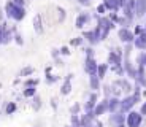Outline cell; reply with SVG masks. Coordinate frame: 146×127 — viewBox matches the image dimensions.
<instances>
[{
  "mask_svg": "<svg viewBox=\"0 0 146 127\" xmlns=\"http://www.w3.org/2000/svg\"><path fill=\"white\" fill-rule=\"evenodd\" d=\"M7 16L8 18H13L15 21H21L26 16V11H24L22 7L16 5L15 2H7Z\"/></svg>",
  "mask_w": 146,
  "mask_h": 127,
  "instance_id": "1",
  "label": "cell"
},
{
  "mask_svg": "<svg viewBox=\"0 0 146 127\" xmlns=\"http://www.w3.org/2000/svg\"><path fill=\"white\" fill-rule=\"evenodd\" d=\"M141 121H143V114L141 113H137V111H130L125 118V124L127 127H140L141 126Z\"/></svg>",
  "mask_w": 146,
  "mask_h": 127,
  "instance_id": "2",
  "label": "cell"
},
{
  "mask_svg": "<svg viewBox=\"0 0 146 127\" xmlns=\"http://www.w3.org/2000/svg\"><path fill=\"white\" fill-rule=\"evenodd\" d=\"M84 70H86V73H89V75H97V72H99V65L95 64L94 57H88L86 59V62H84Z\"/></svg>",
  "mask_w": 146,
  "mask_h": 127,
  "instance_id": "3",
  "label": "cell"
},
{
  "mask_svg": "<svg viewBox=\"0 0 146 127\" xmlns=\"http://www.w3.org/2000/svg\"><path fill=\"white\" fill-rule=\"evenodd\" d=\"M124 114L122 113H114V114H111L110 116V126L111 127H117V126H124Z\"/></svg>",
  "mask_w": 146,
  "mask_h": 127,
  "instance_id": "4",
  "label": "cell"
},
{
  "mask_svg": "<svg viewBox=\"0 0 146 127\" xmlns=\"http://www.w3.org/2000/svg\"><path fill=\"white\" fill-rule=\"evenodd\" d=\"M119 110H121V100L117 97H111L108 100V111L111 114H114V113H119Z\"/></svg>",
  "mask_w": 146,
  "mask_h": 127,
  "instance_id": "5",
  "label": "cell"
},
{
  "mask_svg": "<svg viewBox=\"0 0 146 127\" xmlns=\"http://www.w3.org/2000/svg\"><path fill=\"white\" fill-rule=\"evenodd\" d=\"M105 111H108V100H102V102H99V105H95V108H94V116H102Z\"/></svg>",
  "mask_w": 146,
  "mask_h": 127,
  "instance_id": "6",
  "label": "cell"
},
{
  "mask_svg": "<svg viewBox=\"0 0 146 127\" xmlns=\"http://www.w3.org/2000/svg\"><path fill=\"white\" fill-rule=\"evenodd\" d=\"M108 61H110V64H113V65H121V51L119 49H116V51H111L110 53V56H108Z\"/></svg>",
  "mask_w": 146,
  "mask_h": 127,
  "instance_id": "7",
  "label": "cell"
},
{
  "mask_svg": "<svg viewBox=\"0 0 146 127\" xmlns=\"http://www.w3.org/2000/svg\"><path fill=\"white\" fill-rule=\"evenodd\" d=\"M146 11V0H135V13L137 16H143Z\"/></svg>",
  "mask_w": 146,
  "mask_h": 127,
  "instance_id": "8",
  "label": "cell"
},
{
  "mask_svg": "<svg viewBox=\"0 0 146 127\" xmlns=\"http://www.w3.org/2000/svg\"><path fill=\"white\" fill-rule=\"evenodd\" d=\"M103 5H105L108 10H113V11H116L117 8L122 5V0H103Z\"/></svg>",
  "mask_w": 146,
  "mask_h": 127,
  "instance_id": "9",
  "label": "cell"
},
{
  "mask_svg": "<svg viewBox=\"0 0 146 127\" xmlns=\"http://www.w3.org/2000/svg\"><path fill=\"white\" fill-rule=\"evenodd\" d=\"M94 113H86L83 118H81V127H91L92 121H94Z\"/></svg>",
  "mask_w": 146,
  "mask_h": 127,
  "instance_id": "10",
  "label": "cell"
},
{
  "mask_svg": "<svg viewBox=\"0 0 146 127\" xmlns=\"http://www.w3.org/2000/svg\"><path fill=\"white\" fill-rule=\"evenodd\" d=\"M72 76H73V75H68V76H67L65 83H64V84H62V87H60V94H62V95L70 94V91H72V83H70V80H72Z\"/></svg>",
  "mask_w": 146,
  "mask_h": 127,
  "instance_id": "11",
  "label": "cell"
},
{
  "mask_svg": "<svg viewBox=\"0 0 146 127\" xmlns=\"http://www.w3.org/2000/svg\"><path fill=\"white\" fill-rule=\"evenodd\" d=\"M119 38L122 41H125V43H129V41H132L133 35H132V32H129L127 29H121L119 30Z\"/></svg>",
  "mask_w": 146,
  "mask_h": 127,
  "instance_id": "12",
  "label": "cell"
},
{
  "mask_svg": "<svg viewBox=\"0 0 146 127\" xmlns=\"http://www.w3.org/2000/svg\"><path fill=\"white\" fill-rule=\"evenodd\" d=\"M91 89H94L95 92L100 89V78L97 75H92L91 76Z\"/></svg>",
  "mask_w": 146,
  "mask_h": 127,
  "instance_id": "13",
  "label": "cell"
},
{
  "mask_svg": "<svg viewBox=\"0 0 146 127\" xmlns=\"http://www.w3.org/2000/svg\"><path fill=\"white\" fill-rule=\"evenodd\" d=\"M33 27H35V32L36 33L43 32V27H41V16L40 15H36L35 19H33Z\"/></svg>",
  "mask_w": 146,
  "mask_h": 127,
  "instance_id": "14",
  "label": "cell"
},
{
  "mask_svg": "<svg viewBox=\"0 0 146 127\" xmlns=\"http://www.w3.org/2000/svg\"><path fill=\"white\" fill-rule=\"evenodd\" d=\"M88 21H89V16L86 15V13H81V15L78 16V19H76V27L81 29V27L84 25V22H88Z\"/></svg>",
  "mask_w": 146,
  "mask_h": 127,
  "instance_id": "15",
  "label": "cell"
},
{
  "mask_svg": "<svg viewBox=\"0 0 146 127\" xmlns=\"http://www.w3.org/2000/svg\"><path fill=\"white\" fill-rule=\"evenodd\" d=\"M135 46L137 48H146V33H141L135 40Z\"/></svg>",
  "mask_w": 146,
  "mask_h": 127,
  "instance_id": "16",
  "label": "cell"
},
{
  "mask_svg": "<svg viewBox=\"0 0 146 127\" xmlns=\"http://www.w3.org/2000/svg\"><path fill=\"white\" fill-rule=\"evenodd\" d=\"M116 84H119V86L122 87V91H125V92H130L132 91V87H130V84H129V81H125V80L116 81Z\"/></svg>",
  "mask_w": 146,
  "mask_h": 127,
  "instance_id": "17",
  "label": "cell"
},
{
  "mask_svg": "<svg viewBox=\"0 0 146 127\" xmlns=\"http://www.w3.org/2000/svg\"><path fill=\"white\" fill-rule=\"evenodd\" d=\"M22 95H24V97H35L36 95L35 87H26V91L22 92Z\"/></svg>",
  "mask_w": 146,
  "mask_h": 127,
  "instance_id": "18",
  "label": "cell"
},
{
  "mask_svg": "<svg viewBox=\"0 0 146 127\" xmlns=\"http://www.w3.org/2000/svg\"><path fill=\"white\" fill-rule=\"evenodd\" d=\"M106 70H108V65H106V64H102V65H99V72H97V76H99L100 80H102L103 76H105Z\"/></svg>",
  "mask_w": 146,
  "mask_h": 127,
  "instance_id": "19",
  "label": "cell"
},
{
  "mask_svg": "<svg viewBox=\"0 0 146 127\" xmlns=\"http://www.w3.org/2000/svg\"><path fill=\"white\" fill-rule=\"evenodd\" d=\"M5 37H7V27L5 24H0V45L5 43Z\"/></svg>",
  "mask_w": 146,
  "mask_h": 127,
  "instance_id": "20",
  "label": "cell"
},
{
  "mask_svg": "<svg viewBox=\"0 0 146 127\" xmlns=\"http://www.w3.org/2000/svg\"><path fill=\"white\" fill-rule=\"evenodd\" d=\"M5 111H7V114H13V113L16 111V103H13V102H11V103H8L7 108H5Z\"/></svg>",
  "mask_w": 146,
  "mask_h": 127,
  "instance_id": "21",
  "label": "cell"
},
{
  "mask_svg": "<svg viewBox=\"0 0 146 127\" xmlns=\"http://www.w3.org/2000/svg\"><path fill=\"white\" fill-rule=\"evenodd\" d=\"M72 124L75 127H81V119L78 118V114H73L72 116Z\"/></svg>",
  "mask_w": 146,
  "mask_h": 127,
  "instance_id": "22",
  "label": "cell"
},
{
  "mask_svg": "<svg viewBox=\"0 0 146 127\" xmlns=\"http://www.w3.org/2000/svg\"><path fill=\"white\" fill-rule=\"evenodd\" d=\"M32 73H33L32 67H26V68L21 70V76H27V75H32Z\"/></svg>",
  "mask_w": 146,
  "mask_h": 127,
  "instance_id": "23",
  "label": "cell"
},
{
  "mask_svg": "<svg viewBox=\"0 0 146 127\" xmlns=\"http://www.w3.org/2000/svg\"><path fill=\"white\" fill-rule=\"evenodd\" d=\"M36 84H38V80H27L26 83H24V86L26 87H35Z\"/></svg>",
  "mask_w": 146,
  "mask_h": 127,
  "instance_id": "24",
  "label": "cell"
},
{
  "mask_svg": "<svg viewBox=\"0 0 146 127\" xmlns=\"http://www.w3.org/2000/svg\"><path fill=\"white\" fill-rule=\"evenodd\" d=\"M40 106H41V100H40V97H38V95H35V98H33V108L40 110Z\"/></svg>",
  "mask_w": 146,
  "mask_h": 127,
  "instance_id": "25",
  "label": "cell"
},
{
  "mask_svg": "<svg viewBox=\"0 0 146 127\" xmlns=\"http://www.w3.org/2000/svg\"><path fill=\"white\" fill-rule=\"evenodd\" d=\"M80 108H81V106L76 103V105H73V106H72V110H70V111H72L73 114H78V113H80Z\"/></svg>",
  "mask_w": 146,
  "mask_h": 127,
  "instance_id": "26",
  "label": "cell"
},
{
  "mask_svg": "<svg viewBox=\"0 0 146 127\" xmlns=\"http://www.w3.org/2000/svg\"><path fill=\"white\" fill-rule=\"evenodd\" d=\"M56 80H57V78H56L54 75H52V76H46V81H48V83H49V84H51V83H54Z\"/></svg>",
  "mask_w": 146,
  "mask_h": 127,
  "instance_id": "27",
  "label": "cell"
},
{
  "mask_svg": "<svg viewBox=\"0 0 146 127\" xmlns=\"http://www.w3.org/2000/svg\"><path fill=\"white\" fill-rule=\"evenodd\" d=\"M140 113H141L143 116H146V102H143V105H141V110H140Z\"/></svg>",
  "mask_w": 146,
  "mask_h": 127,
  "instance_id": "28",
  "label": "cell"
},
{
  "mask_svg": "<svg viewBox=\"0 0 146 127\" xmlns=\"http://www.w3.org/2000/svg\"><path fill=\"white\" fill-rule=\"evenodd\" d=\"M60 53H62L64 56H68L70 54V51H68V48H67V46H64L62 49H60Z\"/></svg>",
  "mask_w": 146,
  "mask_h": 127,
  "instance_id": "29",
  "label": "cell"
},
{
  "mask_svg": "<svg viewBox=\"0 0 146 127\" xmlns=\"http://www.w3.org/2000/svg\"><path fill=\"white\" fill-rule=\"evenodd\" d=\"M105 5H99V8H97V11H99V13H100V15H102V13H103V11H105Z\"/></svg>",
  "mask_w": 146,
  "mask_h": 127,
  "instance_id": "30",
  "label": "cell"
},
{
  "mask_svg": "<svg viewBox=\"0 0 146 127\" xmlns=\"http://www.w3.org/2000/svg\"><path fill=\"white\" fill-rule=\"evenodd\" d=\"M80 43H81V38H75V40H72V45H75V46H78Z\"/></svg>",
  "mask_w": 146,
  "mask_h": 127,
  "instance_id": "31",
  "label": "cell"
},
{
  "mask_svg": "<svg viewBox=\"0 0 146 127\" xmlns=\"http://www.w3.org/2000/svg\"><path fill=\"white\" fill-rule=\"evenodd\" d=\"M15 3L19 5V7H22V5H24V0H15Z\"/></svg>",
  "mask_w": 146,
  "mask_h": 127,
  "instance_id": "32",
  "label": "cell"
},
{
  "mask_svg": "<svg viewBox=\"0 0 146 127\" xmlns=\"http://www.w3.org/2000/svg\"><path fill=\"white\" fill-rule=\"evenodd\" d=\"M16 41H18L19 45H22V40H21V35H16Z\"/></svg>",
  "mask_w": 146,
  "mask_h": 127,
  "instance_id": "33",
  "label": "cell"
},
{
  "mask_svg": "<svg viewBox=\"0 0 146 127\" xmlns=\"http://www.w3.org/2000/svg\"><path fill=\"white\" fill-rule=\"evenodd\" d=\"M145 64H146V54H145Z\"/></svg>",
  "mask_w": 146,
  "mask_h": 127,
  "instance_id": "34",
  "label": "cell"
},
{
  "mask_svg": "<svg viewBox=\"0 0 146 127\" xmlns=\"http://www.w3.org/2000/svg\"><path fill=\"white\" fill-rule=\"evenodd\" d=\"M117 127H124V126H117Z\"/></svg>",
  "mask_w": 146,
  "mask_h": 127,
  "instance_id": "35",
  "label": "cell"
}]
</instances>
